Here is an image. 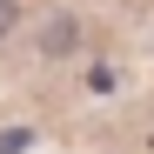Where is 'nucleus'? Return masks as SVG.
Instances as JSON below:
<instances>
[{
	"instance_id": "obj_1",
	"label": "nucleus",
	"mask_w": 154,
	"mask_h": 154,
	"mask_svg": "<svg viewBox=\"0 0 154 154\" xmlns=\"http://www.w3.org/2000/svg\"><path fill=\"white\" fill-rule=\"evenodd\" d=\"M14 14H20V7H14V0H0V40H7V34H14Z\"/></svg>"
}]
</instances>
